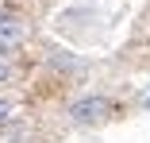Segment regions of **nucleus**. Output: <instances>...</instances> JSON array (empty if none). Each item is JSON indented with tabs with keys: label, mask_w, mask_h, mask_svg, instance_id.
<instances>
[{
	"label": "nucleus",
	"mask_w": 150,
	"mask_h": 143,
	"mask_svg": "<svg viewBox=\"0 0 150 143\" xmlns=\"http://www.w3.org/2000/svg\"><path fill=\"white\" fill-rule=\"evenodd\" d=\"M8 116H12V104H4V101H0V124H4Z\"/></svg>",
	"instance_id": "nucleus-4"
},
{
	"label": "nucleus",
	"mask_w": 150,
	"mask_h": 143,
	"mask_svg": "<svg viewBox=\"0 0 150 143\" xmlns=\"http://www.w3.org/2000/svg\"><path fill=\"white\" fill-rule=\"evenodd\" d=\"M146 104H150V101H146Z\"/></svg>",
	"instance_id": "nucleus-5"
},
{
	"label": "nucleus",
	"mask_w": 150,
	"mask_h": 143,
	"mask_svg": "<svg viewBox=\"0 0 150 143\" xmlns=\"http://www.w3.org/2000/svg\"><path fill=\"white\" fill-rule=\"evenodd\" d=\"M8 77H12V62L0 54V81H8Z\"/></svg>",
	"instance_id": "nucleus-3"
},
{
	"label": "nucleus",
	"mask_w": 150,
	"mask_h": 143,
	"mask_svg": "<svg viewBox=\"0 0 150 143\" xmlns=\"http://www.w3.org/2000/svg\"><path fill=\"white\" fill-rule=\"evenodd\" d=\"M108 112H112V104H108L104 97H85V101H73V104H69L73 124H100Z\"/></svg>",
	"instance_id": "nucleus-2"
},
{
	"label": "nucleus",
	"mask_w": 150,
	"mask_h": 143,
	"mask_svg": "<svg viewBox=\"0 0 150 143\" xmlns=\"http://www.w3.org/2000/svg\"><path fill=\"white\" fill-rule=\"evenodd\" d=\"M27 35V23L12 12V8H0V54H12Z\"/></svg>",
	"instance_id": "nucleus-1"
}]
</instances>
